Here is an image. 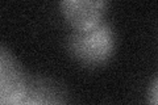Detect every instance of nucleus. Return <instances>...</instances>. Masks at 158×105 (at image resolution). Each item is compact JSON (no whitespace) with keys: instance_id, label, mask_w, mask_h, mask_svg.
<instances>
[{"instance_id":"nucleus-3","label":"nucleus","mask_w":158,"mask_h":105,"mask_svg":"<svg viewBox=\"0 0 158 105\" xmlns=\"http://www.w3.org/2000/svg\"><path fill=\"white\" fill-rule=\"evenodd\" d=\"M108 7L107 0H62L59 3L63 17L77 32L88 30L102 24Z\"/></svg>"},{"instance_id":"nucleus-4","label":"nucleus","mask_w":158,"mask_h":105,"mask_svg":"<svg viewBox=\"0 0 158 105\" xmlns=\"http://www.w3.org/2000/svg\"><path fill=\"white\" fill-rule=\"evenodd\" d=\"M149 105H158V79L154 78L152 82L149 92Z\"/></svg>"},{"instance_id":"nucleus-5","label":"nucleus","mask_w":158,"mask_h":105,"mask_svg":"<svg viewBox=\"0 0 158 105\" xmlns=\"http://www.w3.org/2000/svg\"><path fill=\"white\" fill-rule=\"evenodd\" d=\"M24 105H48V104H40V103H29V104H24Z\"/></svg>"},{"instance_id":"nucleus-1","label":"nucleus","mask_w":158,"mask_h":105,"mask_svg":"<svg viewBox=\"0 0 158 105\" xmlns=\"http://www.w3.org/2000/svg\"><path fill=\"white\" fill-rule=\"evenodd\" d=\"M67 47L71 55L85 66H103L115 54L116 32L107 21L88 30H74L69 37Z\"/></svg>"},{"instance_id":"nucleus-2","label":"nucleus","mask_w":158,"mask_h":105,"mask_svg":"<svg viewBox=\"0 0 158 105\" xmlns=\"http://www.w3.org/2000/svg\"><path fill=\"white\" fill-rule=\"evenodd\" d=\"M28 89L23 64L11 50L0 43V105H24Z\"/></svg>"}]
</instances>
